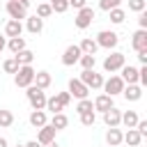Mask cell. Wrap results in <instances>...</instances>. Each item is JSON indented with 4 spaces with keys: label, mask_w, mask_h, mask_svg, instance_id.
Segmentation results:
<instances>
[{
    "label": "cell",
    "mask_w": 147,
    "mask_h": 147,
    "mask_svg": "<svg viewBox=\"0 0 147 147\" xmlns=\"http://www.w3.org/2000/svg\"><path fill=\"white\" fill-rule=\"evenodd\" d=\"M48 5H51V9H53L55 14H64V11L69 9V0H51Z\"/></svg>",
    "instance_id": "1f68e13d"
},
{
    "label": "cell",
    "mask_w": 147,
    "mask_h": 147,
    "mask_svg": "<svg viewBox=\"0 0 147 147\" xmlns=\"http://www.w3.org/2000/svg\"><path fill=\"white\" fill-rule=\"evenodd\" d=\"M14 57L18 60V64H32V60H34V53H32L30 48H23V51H18Z\"/></svg>",
    "instance_id": "83f0119b"
},
{
    "label": "cell",
    "mask_w": 147,
    "mask_h": 147,
    "mask_svg": "<svg viewBox=\"0 0 147 147\" xmlns=\"http://www.w3.org/2000/svg\"><path fill=\"white\" fill-rule=\"evenodd\" d=\"M80 80H83L90 90H101V85H103V76L96 74L94 69H83V71H80Z\"/></svg>",
    "instance_id": "52a82bcc"
},
{
    "label": "cell",
    "mask_w": 147,
    "mask_h": 147,
    "mask_svg": "<svg viewBox=\"0 0 147 147\" xmlns=\"http://www.w3.org/2000/svg\"><path fill=\"white\" fill-rule=\"evenodd\" d=\"M92 103H94V110H99V113H106L108 108H113V106H115V103H113V96H108L106 92H103V94H99Z\"/></svg>",
    "instance_id": "ac0fdd59"
},
{
    "label": "cell",
    "mask_w": 147,
    "mask_h": 147,
    "mask_svg": "<svg viewBox=\"0 0 147 147\" xmlns=\"http://www.w3.org/2000/svg\"><path fill=\"white\" fill-rule=\"evenodd\" d=\"M78 48H80V53H85V55H96V51H99V46H96V41H94L92 37H85V39L78 44Z\"/></svg>",
    "instance_id": "7402d4cb"
},
{
    "label": "cell",
    "mask_w": 147,
    "mask_h": 147,
    "mask_svg": "<svg viewBox=\"0 0 147 147\" xmlns=\"http://www.w3.org/2000/svg\"><path fill=\"white\" fill-rule=\"evenodd\" d=\"M119 5H122V0H99V9L101 11H110V9L119 7Z\"/></svg>",
    "instance_id": "8d00e7d4"
},
{
    "label": "cell",
    "mask_w": 147,
    "mask_h": 147,
    "mask_svg": "<svg viewBox=\"0 0 147 147\" xmlns=\"http://www.w3.org/2000/svg\"><path fill=\"white\" fill-rule=\"evenodd\" d=\"M46 110H51V113L55 115V113H62V110H64V106L60 103V99H57V96H46Z\"/></svg>",
    "instance_id": "f1b7e54d"
},
{
    "label": "cell",
    "mask_w": 147,
    "mask_h": 147,
    "mask_svg": "<svg viewBox=\"0 0 147 147\" xmlns=\"http://www.w3.org/2000/svg\"><path fill=\"white\" fill-rule=\"evenodd\" d=\"M14 124V113L7 108H0V129H9Z\"/></svg>",
    "instance_id": "484cf974"
},
{
    "label": "cell",
    "mask_w": 147,
    "mask_h": 147,
    "mask_svg": "<svg viewBox=\"0 0 147 147\" xmlns=\"http://www.w3.org/2000/svg\"><path fill=\"white\" fill-rule=\"evenodd\" d=\"M85 5H87V0H69V7H74V9H80Z\"/></svg>",
    "instance_id": "b9f144b4"
},
{
    "label": "cell",
    "mask_w": 147,
    "mask_h": 147,
    "mask_svg": "<svg viewBox=\"0 0 147 147\" xmlns=\"http://www.w3.org/2000/svg\"><path fill=\"white\" fill-rule=\"evenodd\" d=\"M133 129H136V131H138V133L145 138V136H147V119H138V124H136Z\"/></svg>",
    "instance_id": "ab89813d"
},
{
    "label": "cell",
    "mask_w": 147,
    "mask_h": 147,
    "mask_svg": "<svg viewBox=\"0 0 147 147\" xmlns=\"http://www.w3.org/2000/svg\"><path fill=\"white\" fill-rule=\"evenodd\" d=\"M78 64L83 67V69H94V64H96V57L94 55H80V60H78Z\"/></svg>",
    "instance_id": "836d02e7"
},
{
    "label": "cell",
    "mask_w": 147,
    "mask_h": 147,
    "mask_svg": "<svg viewBox=\"0 0 147 147\" xmlns=\"http://www.w3.org/2000/svg\"><path fill=\"white\" fill-rule=\"evenodd\" d=\"M5 9H7L9 18H14V21H23V18L28 16V9H25L23 5H18V0H7Z\"/></svg>",
    "instance_id": "30bf717a"
},
{
    "label": "cell",
    "mask_w": 147,
    "mask_h": 147,
    "mask_svg": "<svg viewBox=\"0 0 147 147\" xmlns=\"http://www.w3.org/2000/svg\"><path fill=\"white\" fill-rule=\"evenodd\" d=\"M41 147H60V145H57V142L53 140V142H48V145H41Z\"/></svg>",
    "instance_id": "c3c4849f"
},
{
    "label": "cell",
    "mask_w": 147,
    "mask_h": 147,
    "mask_svg": "<svg viewBox=\"0 0 147 147\" xmlns=\"http://www.w3.org/2000/svg\"><path fill=\"white\" fill-rule=\"evenodd\" d=\"M122 129L119 126H110L108 131H106V142L110 145V147H117V145H122Z\"/></svg>",
    "instance_id": "d6986e66"
},
{
    "label": "cell",
    "mask_w": 147,
    "mask_h": 147,
    "mask_svg": "<svg viewBox=\"0 0 147 147\" xmlns=\"http://www.w3.org/2000/svg\"><path fill=\"white\" fill-rule=\"evenodd\" d=\"M32 80H34V69H32V64H21L18 71L14 74L16 87H28V85H32Z\"/></svg>",
    "instance_id": "7a4b0ae2"
},
{
    "label": "cell",
    "mask_w": 147,
    "mask_h": 147,
    "mask_svg": "<svg viewBox=\"0 0 147 147\" xmlns=\"http://www.w3.org/2000/svg\"><path fill=\"white\" fill-rule=\"evenodd\" d=\"M18 5H23V7H25V9H28V7H30V5H32V0H18Z\"/></svg>",
    "instance_id": "f6af8a7d"
},
{
    "label": "cell",
    "mask_w": 147,
    "mask_h": 147,
    "mask_svg": "<svg viewBox=\"0 0 147 147\" xmlns=\"http://www.w3.org/2000/svg\"><path fill=\"white\" fill-rule=\"evenodd\" d=\"M25 30L30 34H39L44 30V18H39L37 14L34 16H25Z\"/></svg>",
    "instance_id": "5bb4252c"
},
{
    "label": "cell",
    "mask_w": 147,
    "mask_h": 147,
    "mask_svg": "<svg viewBox=\"0 0 147 147\" xmlns=\"http://www.w3.org/2000/svg\"><path fill=\"white\" fill-rule=\"evenodd\" d=\"M145 7H147V0H129V9L131 11H145Z\"/></svg>",
    "instance_id": "74e56055"
},
{
    "label": "cell",
    "mask_w": 147,
    "mask_h": 147,
    "mask_svg": "<svg viewBox=\"0 0 147 147\" xmlns=\"http://www.w3.org/2000/svg\"><path fill=\"white\" fill-rule=\"evenodd\" d=\"M76 110H78V115H80V113H90V110H94V103H92L90 99H78Z\"/></svg>",
    "instance_id": "e575fe53"
},
{
    "label": "cell",
    "mask_w": 147,
    "mask_h": 147,
    "mask_svg": "<svg viewBox=\"0 0 147 147\" xmlns=\"http://www.w3.org/2000/svg\"><path fill=\"white\" fill-rule=\"evenodd\" d=\"M25 147H41L37 140H30V142H25Z\"/></svg>",
    "instance_id": "bcb514c9"
},
{
    "label": "cell",
    "mask_w": 147,
    "mask_h": 147,
    "mask_svg": "<svg viewBox=\"0 0 147 147\" xmlns=\"http://www.w3.org/2000/svg\"><path fill=\"white\" fill-rule=\"evenodd\" d=\"M0 147H9V142H7V138H2V136H0Z\"/></svg>",
    "instance_id": "7dc6e473"
},
{
    "label": "cell",
    "mask_w": 147,
    "mask_h": 147,
    "mask_svg": "<svg viewBox=\"0 0 147 147\" xmlns=\"http://www.w3.org/2000/svg\"><path fill=\"white\" fill-rule=\"evenodd\" d=\"M53 140H55V129H53L51 124H44V126H39L37 142H39V145H48V142H53Z\"/></svg>",
    "instance_id": "4fadbf2b"
},
{
    "label": "cell",
    "mask_w": 147,
    "mask_h": 147,
    "mask_svg": "<svg viewBox=\"0 0 147 147\" xmlns=\"http://www.w3.org/2000/svg\"><path fill=\"white\" fill-rule=\"evenodd\" d=\"M25 90H28L25 96H28L30 108H32V110H44V108H46V92H44L41 87H37V85H28Z\"/></svg>",
    "instance_id": "6da1fadb"
},
{
    "label": "cell",
    "mask_w": 147,
    "mask_h": 147,
    "mask_svg": "<svg viewBox=\"0 0 147 147\" xmlns=\"http://www.w3.org/2000/svg\"><path fill=\"white\" fill-rule=\"evenodd\" d=\"M71 96H76V99H87V94H90V87L80 80V78H71L69 80V90H67Z\"/></svg>",
    "instance_id": "9c48e42d"
},
{
    "label": "cell",
    "mask_w": 147,
    "mask_h": 147,
    "mask_svg": "<svg viewBox=\"0 0 147 147\" xmlns=\"http://www.w3.org/2000/svg\"><path fill=\"white\" fill-rule=\"evenodd\" d=\"M94 122H96L94 110H90V113H80V124H83V126H94Z\"/></svg>",
    "instance_id": "d590c367"
},
{
    "label": "cell",
    "mask_w": 147,
    "mask_h": 147,
    "mask_svg": "<svg viewBox=\"0 0 147 147\" xmlns=\"http://www.w3.org/2000/svg\"><path fill=\"white\" fill-rule=\"evenodd\" d=\"M7 48L16 55L18 51H23V48H25V39H23V37H11V39L7 41Z\"/></svg>",
    "instance_id": "4316f807"
},
{
    "label": "cell",
    "mask_w": 147,
    "mask_h": 147,
    "mask_svg": "<svg viewBox=\"0 0 147 147\" xmlns=\"http://www.w3.org/2000/svg\"><path fill=\"white\" fill-rule=\"evenodd\" d=\"M23 34V23L21 21H14V18H9L7 23H5V37H21Z\"/></svg>",
    "instance_id": "2e32d148"
},
{
    "label": "cell",
    "mask_w": 147,
    "mask_h": 147,
    "mask_svg": "<svg viewBox=\"0 0 147 147\" xmlns=\"http://www.w3.org/2000/svg\"><path fill=\"white\" fill-rule=\"evenodd\" d=\"M51 126H53L55 131H62V129H67V126H69V117H67L64 113H55V115H53V119H51Z\"/></svg>",
    "instance_id": "d4e9b609"
},
{
    "label": "cell",
    "mask_w": 147,
    "mask_h": 147,
    "mask_svg": "<svg viewBox=\"0 0 147 147\" xmlns=\"http://www.w3.org/2000/svg\"><path fill=\"white\" fill-rule=\"evenodd\" d=\"M92 21H94V9L85 5V7L78 9V14H76V18H74V25H76L78 30H85V28L92 25Z\"/></svg>",
    "instance_id": "5b68a950"
},
{
    "label": "cell",
    "mask_w": 147,
    "mask_h": 147,
    "mask_svg": "<svg viewBox=\"0 0 147 147\" xmlns=\"http://www.w3.org/2000/svg\"><path fill=\"white\" fill-rule=\"evenodd\" d=\"M80 55H83V53H80L78 44L67 46V48H64V53H62V64H64V67H74V64H78Z\"/></svg>",
    "instance_id": "ba28073f"
},
{
    "label": "cell",
    "mask_w": 147,
    "mask_h": 147,
    "mask_svg": "<svg viewBox=\"0 0 147 147\" xmlns=\"http://www.w3.org/2000/svg\"><path fill=\"white\" fill-rule=\"evenodd\" d=\"M122 94H124L126 101H140V99H142V87H140L138 83H133V85H124Z\"/></svg>",
    "instance_id": "9a60e30c"
},
{
    "label": "cell",
    "mask_w": 147,
    "mask_h": 147,
    "mask_svg": "<svg viewBox=\"0 0 147 147\" xmlns=\"http://www.w3.org/2000/svg\"><path fill=\"white\" fill-rule=\"evenodd\" d=\"M18 67H21V64H18V60H16V57H7V60L2 62L5 74H16V71H18Z\"/></svg>",
    "instance_id": "4dcf8cb0"
},
{
    "label": "cell",
    "mask_w": 147,
    "mask_h": 147,
    "mask_svg": "<svg viewBox=\"0 0 147 147\" xmlns=\"http://www.w3.org/2000/svg\"><path fill=\"white\" fill-rule=\"evenodd\" d=\"M5 48H7V39H5V37H2V34H0V53H2V51H5Z\"/></svg>",
    "instance_id": "ee69618b"
},
{
    "label": "cell",
    "mask_w": 147,
    "mask_h": 147,
    "mask_svg": "<svg viewBox=\"0 0 147 147\" xmlns=\"http://www.w3.org/2000/svg\"><path fill=\"white\" fill-rule=\"evenodd\" d=\"M138 25L142 30H147V11H138Z\"/></svg>",
    "instance_id": "60d3db41"
},
{
    "label": "cell",
    "mask_w": 147,
    "mask_h": 147,
    "mask_svg": "<svg viewBox=\"0 0 147 147\" xmlns=\"http://www.w3.org/2000/svg\"><path fill=\"white\" fill-rule=\"evenodd\" d=\"M131 48L138 53V51H145L147 48V30H136L133 32V37H131Z\"/></svg>",
    "instance_id": "7c38bea8"
},
{
    "label": "cell",
    "mask_w": 147,
    "mask_h": 147,
    "mask_svg": "<svg viewBox=\"0 0 147 147\" xmlns=\"http://www.w3.org/2000/svg\"><path fill=\"white\" fill-rule=\"evenodd\" d=\"M16 147H25V145H16Z\"/></svg>",
    "instance_id": "681fc988"
},
{
    "label": "cell",
    "mask_w": 147,
    "mask_h": 147,
    "mask_svg": "<svg viewBox=\"0 0 147 147\" xmlns=\"http://www.w3.org/2000/svg\"><path fill=\"white\" fill-rule=\"evenodd\" d=\"M96 46L99 48H117V44H119V34L117 32H113V30H101L99 34H96Z\"/></svg>",
    "instance_id": "3957f363"
},
{
    "label": "cell",
    "mask_w": 147,
    "mask_h": 147,
    "mask_svg": "<svg viewBox=\"0 0 147 147\" xmlns=\"http://www.w3.org/2000/svg\"><path fill=\"white\" fill-rule=\"evenodd\" d=\"M108 14H110V21H113L115 25H119V23H124V18H126V11H124L122 7H115V9H110Z\"/></svg>",
    "instance_id": "f546056e"
},
{
    "label": "cell",
    "mask_w": 147,
    "mask_h": 147,
    "mask_svg": "<svg viewBox=\"0 0 147 147\" xmlns=\"http://www.w3.org/2000/svg\"><path fill=\"white\" fill-rule=\"evenodd\" d=\"M46 119H48V117H46V113H44V110H32V113H30V117H28V122H30L34 129H39V126L48 124Z\"/></svg>",
    "instance_id": "603a6c76"
},
{
    "label": "cell",
    "mask_w": 147,
    "mask_h": 147,
    "mask_svg": "<svg viewBox=\"0 0 147 147\" xmlns=\"http://www.w3.org/2000/svg\"><path fill=\"white\" fill-rule=\"evenodd\" d=\"M55 96H57V99H60V103H62V106H64V108H67V106H69V103H71V99H74V96H71V94H69V92H57V94H55Z\"/></svg>",
    "instance_id": "f35d334b"
},
{
    "label": "cell",
    "mask_w": 147,
    "mask_h": 147,
    "mask_svg": "<svg viewBox=\"0 0 147 147\" xmlns=\"http://www.w3.org/2000/svg\"><path fill=\"white\" fill-rule=\"evenodd\" d=\"M101 115H103V124H106L108 129H110V126H119V122H122V110L115 108V106L108 108V110L101 113Z\"/></svg>",
    "instance_id": "8fae6325"
},
{
    "label": "cell",
    "mask_w": 147,
    "mask_h": 147,
    "mask_svg": "<svg viewBox=\"0 0 147 147\" xmlns=\"http://www.w3.org/2000/svg\"><path fill=\"white\" fill-rule=\"evenodd\" d=\"M122 142H126L129 147H140V142H142V136H140L136 129H129V131L122 136Z\"/></svg>",
    "instance_id": "44dd1931"
},
{
    "label": "cell",
    "mask_w": 147,
    "mask_h": 147,
    "mask_svg": "<svg viewBox=\"0 0 147 147\" xmlns=\"http://www.w3.org/2000/svg\"><path fill=\"white\" fill-rule=\"evenodd\" d=\"M138 62L140 64H147V48L145 51H138Z\"/></svg>",
    "instance_id": "7bdbcfd3"
},
{
    "label": "cell",
    "mask_w": 147,
    "mask_h": 147,
    "mask_svg": "<svg viewBox=\"0 0 147 147\" xmlns=\"http://www.w3.org/2000/svg\"><path fill=\"white\" fill-rule=\"evenodd\" d=\"M124 80L117 76V74H113L108 80H103V85H101V90L108 94V96H117V94H122V90H124Z\"/></svg>",
    "instance_id": "8992f818"
},
{
    "label": "cell",
    "mask_w": 147,
    "mask_h": 147,
    "mask_svg": "<svg viewBox=\"0 0 147 147\" xmlns=\"http://www.w3.org/2000/svg\"><path fill=\"white\" fill-rule=\"evenodd\" d=\"M119 71H122V76H119V78H122V80H124L126 85H133V83H138V67L124 64V67H122Z\"/></svg>",
    "instance_id": "e0dca14e"
},
{
    "label": "cell",
    "mask_w": 147,
    "mask_h": 147,
    "mask_svg": "<svg viewBox=\"0 0 147 147\" xmlns=\"http://www.w3.org/2000/svg\"><path fill=\"white\" fill-rule=\"evenodd\" d=\"M126 64V57H124V53H119V51H113L106 60H103V71H108V74H115V71H119L122 67Z\"/></svg>",
    "instance_id": "277c9868"
},
{
    "label": "cell",
    "mask_w": 147,
    "mask_h": 147,
    "mask_svg": "<svg viewBox=\"0 0 147 147\" xmlns=\"http://www.w3.org/2000/svg\"><path fill=\"white\" fill-rule=\"evenodd\" d=\"M34 14H37L39 18H48V16L53 14V9H51V5H48V2H39V5H37V11H34Z\"/></svg>",
    "instance_id": "d6a6232c"
},
{
    "label": "cell",
    "mask_w": 147,
    "mask_h": 147,
    "mask_svg": "<svg viewBox=\"0 0 147 147\" xmlns=\"http://www.w3.org/2000/svg\"><path fill=\"white\" fill-rule=\"evenodd\" d=\"M51 83H53V78H51L48 71H34V80H32V85H37V87H41V90H48Z\"/></svg>",
    "instance_id": "ffe728a7"
},
{
    "label": "cell",
    "mask_w": 147,
    "mask_h": 147,
    "mask_svg": "<svg viewBox=\"0 0 147 147\" xmlns=\"http://www.w3.org/2000/svg\"><path fill=\"white\" fill-rule=\"evenodd\" d=\"M138 119H140V117H138V113H136V110H124V113H122V122H119V124H124L126 129H133V126L138 124Z\"/></svg>",
    "instance_id": "cb8c5ba5"
}]
</instances>
